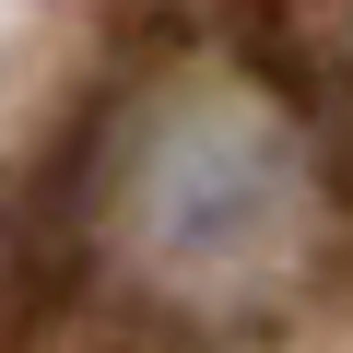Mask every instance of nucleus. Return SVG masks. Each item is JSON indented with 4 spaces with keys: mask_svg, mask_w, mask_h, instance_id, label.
<instances>
[{
    "mask_svg": "<svg viewBox=\"0 0 353 353\" xmlns=\"http://www.w3.org/2000/svg\"><path fill=\"white\" fill-rule=\"evenodd\" d=\"M71 259L153 330L248 341L294 318L341 259V189L306 83L248 48H176L130 71L59 165Z\"/></svg>",
    "mask_w": 353,
    "mask_h": 353,
    "instance_id": "nucleus-1",
    "label": "nucleus"
}]
</instances>
